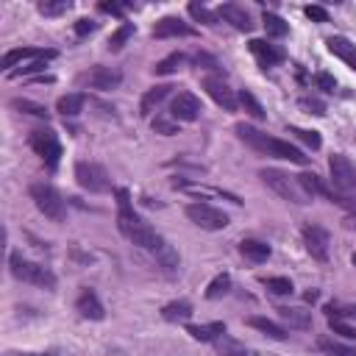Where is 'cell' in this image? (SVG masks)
Wrapping results in <instances>:
<instances>
[{"mask_svg":"<svg viewBox=\"0 0 356 356\" xmlns=\"http://www.w3.org/2000/svg\"><path fill=\"white\" fill-rule=\"evenodd\" d=\"M8 264H11V275L19 278V281H25V284L44 286V289H53V286H56V275H53L44 264L31 261V259H25L22 253H11Z\"/></svg>","mask_w":356,"mask_h":356,"instance_id":"277c9868","label":"cell"},{"mask_svg":"<svg viewBox=\"0 0 356 356\" xmlns=\"http://www.w3.org/2000/svg\"><path fill=\"white\" fill-rule=\"evenodd\" d=\"M217 14L225 19V22H231L236 31H253V19H250V14L242 8V6H236V3H222L220 8H217Z\"/></svg>","mask_w":356,"mask_h":356,"instance_id":"9a60e30c","label":"cell"},{"mask_svg":"<svg viewBox=\"0 0 356 356\" xmlns=\"http://www.w3.org/2000/svg\"><path fill=\"white\" fill-rule=\"evenodd\" d=\"M214 348H217L220 356H250V350H248L239 339H234V337H228V334L217 337V339H214Z\"/></svg>","mask_w":356,"mask_h":356,"instance_id":"484cf974","label":"cell"},{"mask_svg":"<svg viewBox=\"0 0 356 356\" xmlns=\"http://www.w3.org/2000/svg\"><path fill=\"white\" fill-rule=\"evenodd\" d=\"M186 334L197 342H214L217 337L225 334V323H206V325H186Z\"/></svg>","mask_w":356,"mask_h":356,"instance_id":"603a6c76","label":"cell"},{"mask_svg":"<svg viewBox=\"0 0 356 356\" xmlns=\"http://www.w3.org/2000/svg\"><path fill=\"white\" fill-rule=\"evenodd\" d=\"M125 8H131V6H128V3H122V6H120V3H100V11H103V14H114V17H122Z\"/></svg>","mask_w":356,"mask_h":356,"instance_id":"7dc6e473","label":"cell"},{"mask_svg":"<svg viewBox=\"0 0 356 356\" xmlns=\"http://www.w3.org/2000/svg\"><path fill=\"white\" fill-rule=\"evenodd\" d=\"M303 14H306L309 19H314V22H328V11H325L323 6H306Z\"/></svg>","mask_w":356,"mask_h":356,"instance_id":"7bdbcfd3","label":"cell"},{"mask_svg":"<svg viewBox=\"0 0 356 356\" xmlns=\"http://www.w3.org/2000/svg\"><path fill=\"white\" fill-rule=\"evenodd\" d=\"M189 17H192V19H197V22L214 25V14H211L206 6H200V3H189Z\"/></svg>","mask_w":356,"mask_h":356,"instance_id":"f35d334b","label":"cell"},{"mask_svg":"<svg viewBox=\"0 0 356 356\" xmlns=\"http://www.w3.org/2000/svg\"><path fill=\"white\" fill-rule=\"evenodd\" d=\"M189 314H192V303H189V300H172V303H167V306L161 309V317L170 320V323L189 320Z\"/></svg>","mask_w":356,"mask_h":356,"instance_id":"f1b7e54d","label":"cell"},{"mask_svg":"<svg viewBox=\"0 0 356 356\" xmlns=\"http://www.w3.org/2000/svg\"><path fill=\"white\" fill-rule=\"evenodd\" d=\"M131 36H134V22H122V25H120V28L111 33L108 47H111V50H120V47H122V44H125Z\"/></svg>","mask_w":356,"mask_h":356,"instance_id":"e575fe53","label":"cell"},{"mask_svg":"<svg viewBox=\"0 0 356 356\" xmlns=\"http://www.w3.org/2000/svg\"><path fill=\"white\" fill-rule=\"evenodd\" d=\"M186 217L203 231H222L228 225V214L222 209L209 206V203H189L186 206Z\"/></svg>","mask_w":356,"mask_h":356,"instance_id":"ba28073f","label":"cell"},{"mask_svg":"<svg viewBox=\"0 0 356 356\" xmlns=\"http://www.w3.org/2000/svg\"><path fill=\"white\" fill-rule=\"evenodd\" d=\"M153 131H159V134L170 136V134H175V131H178V125H175V122H170V120H164V117H156V120H153Z\"/></svg>","mask_w":356,"mask_h":356,"instance_id":"f6af8a7d","label":"cell"},{"mask_svg":"<svg viewBox=\"0 0 356 356\" xmlns=\"http://www.w3.org/2000/svg\"><path fill=\"white\" fill-rule=\"evenodd\" d=\"M328 317H356V306H339V303H328L325 306Z\"/></svg>","mask_w":356,"mask_h":356,"instance_id":"60d3db41","label":"cell"},{"mask_svg":"<svg viewBox=\"0 0 356 356\" xmlns=\"http://www.w3.org/2000/svg\"><path fill=\"white\" fill-rule=\"evenodd\" d=\"M47 50H36V47H17V50H8L6 56H3V70H8L11 72V67L17 64V61H22V58H39V56H44Z\"/></svg>","mask_w":356,"mask_h":356,"instance_id":"f546056e","label":"cell"},{"mask_svg":"<svg viewBox=\"0 0 356 356\" xmlns=\"http://www.w3.org/2000/svg\"><path fill=\"white\" fill-rule=\"evenodd\" d=\"M248 325L256 328V331H261V334L270 337V339H286V337H289L284 325H278L275 320H267V317H250Z\"/></svg>","mask_w":356,"mask_h":356,"instance_id":"cb8c5ba5","label":"cell"},{"mask_svg":"<svg viewBox=\"0 0 356 356\" xmlns=\"http://www.w3.org/2000/svg\"><path fill=\"white\" fill-rule=\"evenodd\" d=\"M250 53L256 56V61L261 67H275L278 61H284V50L264 42V39H250Z\"/></svg>","mask_w":356,"mask_h":356,"instance_id":"2e32d148","label":"cell"},{"mask_svg":"<svg viewBox=\"0 0 356 356\" xmlns=\"http://www.w3.org/2000/svg\"><path fill=\"white\" fill-rule=\"evenodd\" d=\"M239 253L245 256V259H250V261H267L270 259V245L267 242H261V239H242L239 242Z\"/></svg>","mask_w":356,"mask_h":356,"instance_id":"44dd1931","label":"cell"},{"mask_svg":"<svg viewBox=\"0 0 356 356\" xmlns=\"http://www.w3.org/2000/svg\"><path fill=\"white\" fill-rule=\"evenodd\" d=\"M67 8H70V0H61V3H39V11L47 14V17H56V14L67 11Z\"/></svg>","mask_w":356,"mask_h":356,"instance_id":"b9f144b4","label":"cell"},{"mask_svg":"<svg viewBox=\"0 0 356 356\" xmlns=\"http://www.w3.org/2000/svg\"><path fill=\"white\" fill-rule=\"evenodd\" d=\"M261 25H264L267 36H273V39H281V36L289 33V25H286L278 14H273V11H264V14H261Z\"/></svg>","mask_w":356,"mask_h":356,"instance_id":"83f0119b","label":"cell"},{"mask_svg":"<svg viewBox=\"0 0 356 356\" xmlns=\"http://www.w3.org/2000/svg\"><path fill=\"white\" fill-rule=\"evenodd\" d=\"M81 83H86L92 89H100V92H108V89H117L122 83V75L114 67H92L89 72L81 75Z\"/></svg>","mask_w":356,"mask_h":356,"instance_id":"4fadbf2b","label":"cell"},{"mask_svg":"<svg viewBox=\"0 0 356 356\" xmlns=\"http://www.w3.org/2000/svg\"><path fill=\"white\" fill-rule=\"evenodd\" d=\"M170 89L172 86H167V83H159V86H153V89H147L145 95H142V103H139V111H142V117H150L159 106H161V100L170 95Z\"/></svg>","mask_w":356,"mask_h":356,"instance_id":"d6986e66","label":"cell"},{"mask_svg":"<svg viewBox=\"0 0 356 356\" xmlns=\"http://www.w3.org/2000/svg\"><path fill=\"white\" fill-rule=\"evenodd\" d=\"M317 348L325 353V356H356V348L339 342V339H331V337H320L317 339Z\"/></svg>","mask_w":356,"mask_h":356,"instance_id":"4316f807","label":"cell"},{"mask_svg":"<svg viewBox=\"0 0 356 356\" xmlns=\"http://www.w3.org/2000/svg\"><path fill=\"white\" fill-rule=\"evenodd\" d=\"M236 97H239L242 108H245V111H248V114H250L253 120H264V108H261V103H259V100H256V97H253V95H250L248 89H242V92H239Z\"/></svg>","mask_w":356,"mask_h":356,"instance_id":"d6a6232c","label":"cell"},{"mask_svg":"<svg viewBox=\"0 0 356 356\" xmlns=\"http://www.w3.org/2000/svg\"><path fill=\"white\" fill-rule=\"evenodd\" d=\"M184 61H186V56H184V53H170L167 58H161V61L153 67V72H156V75H172Z\"/></svg>","mask_w":356,"mask_h":356,"instance_id":"1f68e13d","label":"cell"},{"mask_svg":"<svg viewBox=\"0 0 356 356\" xmlns=\"http://www.w3.org/2000/svg\"><path fill=\"white\" fill-rule=\"evenodd\" d=\"M328 325H331L334 334H339V337H345V339H356V328L348 325V323H342L339 317H328Z\"/></svg>","mask_w":356,"mask_h":356,"instance_id":"ab89813d","label":"cell"},{"mask_svg":"<svg viewBox=\"0 0 356 356\" xmlns=\"http://www.w3.org/2000/svg\"><path fill=\"white\" fill-rule=\"evenodd\" d=\"M303 245L306 250L312 253V259L317 261H328V245H331V236L328 231L320 225V222H303Z\"/></svg>","mask_w":356,"mask_h":356,"instance_id":"30bf717a","label":"cell"},{"mask_svg":"<svg viewBox=\"0 0 356 356\" xmlns=\"http://www.w3.org/2000/svg\"><path fill=\"white\" fill-rule=\"evenodd\" d=\"M353 267H356V253H353Z\"/></svg>","mask_w":356,"mask_h":356,"instance_id":"816d5d0a","label":"cell"},{"mask_svg":"<svg viewBox=\"0 0 356 356\" xmlns=\"http://www.w3.org/2000/svg\"><path fill=\"white\" fill-rule=\"evenodd\" d=\"M259 178H261L278 197H284V200H289V203H309V200H312V197L300 189L298 175H289V172L275 170V167H264V170L259 172Z\"/></svg>","mask_w":356,"mask_h":356,"instance_id":"3957f363","label":"cell"},{"mask_svg":"<svg viewBox=\"0 0 356 356\" xmlns=\"http://www.w3.org/2000/svg\"><path fill=\"white\" fill-rule=\"evenodd\" d=\"M11 106H14V108H19V111H25V114H31V117L47 120V108H44L42 103H33V100H25V97H14V100H11Z\"/></svg>","mask_w":356,"mask_h":356,"instance_id":"836d02e7","label":"cell"},{"mask_svg":"<svg viewBox=\"0 0 356 356\" xmlns=\"http://www.w3.org/2000/svg\"><path fill=\"white\" fill-rule=\"evenodd\" d=\"M22 356H61L58 350H50V353H22Z\"/></svg>","mask_w":356,"mask_h":356,"instance_id":"681fc988","label":"cell"},{"mask_svg":"<svg viewBox=\"0 0 356 356\" xmlns=\"http://www.w3.org/2000/svg\"><path fill=\"white\" fill-rule=\"evenodd\" d=\"M200 111H203V106L192 92H178L172 97V103H170V114L178 122H195L200 117Z\"/></svg>","mask_w":356,"mask_h":356,"instance_id":"7c38bea8","label":"cell"},{"mask_svg":"<svg viewBox=\"0 0 356 356\" xmlns=\"http://www.w3.org/2000/svg\"><path fill=\"white\" fill-rule=\"evenodd\" d=\"M95 28H97V22H95V19H86V17L75 22V33H78V36H86V33H92Z\"/></svg>","mask_w":356,"mask_h":356,"instance_id":"c3c4849f","label":"cell"},{"mask_svg":"<svg viewBox=\"0 0 356 356\" xmlns=\"http://www.w3.org/2000/svg\"><path fill=\"white\" fill-rule=\"evenodd\" d=\"M298 184H300V189L309 195V197H334V192L320 181V175H314V172H300L298 175Z\"/></svg>","mask_w":356,"mask_h":356,"instance_id":"ffe728a7","label":"cell"},{"mask_svg":"<svg viewBox=\"0 0 356 356\" xmlns=\"http://www.w3.org/2000/svg\"><path fill=\"white\" fill-rule=\"evenodd\" d=\"M228 289H231V275H228V273H220V275H214V278L209 281L206 298H209V300H217V298H222Z\"/></svg>","mask_w":356,"mask_h":356,"instance_id":"4dcf8cb0","label":"cell"},{"mask_svg":"<svg viewBox=\"0 0 356 356\" xmlns=\"http://www.w3.org/2000/svg\"><path fill=\"white\" fill-rule=\"evenodd\" d=\"M317 86L323 89V92H334L337 89V81H334V75H328V72H317Z\"/></svg>","mask_w":356,"mask_h":356,"instance_id":"bcb514c9","label":"cell"},{"mask_svg":"<svg viewBox=\"0 0 356 356\" xmlns=\"http://www.w3.org/2000/svg\"><path fill=\"white\" fill-rule=\"evenodd\" d=\"M83 103H86V97H83L81 92H70V95H61V97H58L56 111H61L64 117H75V114L83 111Z\"/></svg>","mask_w":356,"mask_h":356,"instance_id":"d4e9b609","label":"cell"},{"mask_svg":"<svg viewBox=\"0 0 356 356\" xmlns=\"http://www.w3.org/2000/svg\"><path fill=\"white\" fill-rule=\"evenodd\" d=\"M289 134H295L300 142H306L312 150H317L323 142H320V134L317 131H306V128H289Z\"/></svg>","mask_w":356,"mask_h":356,"instance_id":"74e56055","label":"cell"},{"mask_svg":"<svg viewBox=\"0 0 356 356\" xmlns=\"http://www.w3.org/2000/svg\"><path fill=\"white\" fill-rule=\"evenodd\" d=\"M75 178H78V184H81L83 189H89V192H95V195L111 189V178H108L106 167H100V164H95V161H78V164H75Z\"/></svg>","mask_w":356,"mask_h":356,"instance_id":"52a82bcc","label":"cell"},{"mask_svg":"<svg viewBox=\"0 0 356 356\" xmlns=\"http://www.w3.org/2000/svg\"><path fill=\"white\" fill-rule=\"evenodd\" d=\"M75 309H78L81 317H86V320H103V317H106L103 303H100V298L95 295V289H83V292L78 295V300H75Z\"/></svg>","mask_w":356,"mask_h":356,"instance_id":"e0dca14e","label":"cell"},{"mask_svg":"<svg viewBox=\"0 0 356 356\" xmlns=\"http://www.w3.org/2000/svg\"><path fill=\"white\" fill-rule=\"evenodd\" d=\"M264 286H267L273 295H292V281H289V278H284V275L264 278Z\"/></svg>","mask_w":356,"mask_h":356,"instance_id":"d590c367","label":"cell"},{"mask_svg":"<svg viewBox=\"0 0 356 356\" xmlns=\"http://www.w3.org/2000/svg\"><path fill=\"white\" fill-rule=\"evenodd\" d=\"M203 89H206L209 97H211L217 106H222L225 111H234L236 103H239V97H236L234 89L228 86V81L220 78V75H206V78H203Z\"/></svg>","mask_w":356,"mask_h":356,"instance_id":"8fae6325","label":"cell"},{"mask_svg":"<svg viewBox=\"0 0 356 356\" xmlns=\"http://www.w3.org/2000/svg\"><path fill=\"white\" fill-rule=\"evenodd\" d=\"M328 172H331V184H334L337 195L356 192V167L345 153H334L328 159Z\"/></svg>","mask_w":356,"mask_h":356,"instance_id":"8992f818","label":"cell"},{"mask_svg":"<svg viewBox=\"0 0 356 356\" xmlns=\"http://www.w3.org/2000/svg\"><path fill=\"white\" fill-rule=\"evenodd\" d=\"M28 192H31V200L36 203V209H39L47 220H56V222L64 220V214H67V209H64V197H61V192H58L53 184L36 181V184H31Z\"/></svg>","mask_w":356,"mask_h":356,"instance_id":"5b68a950","label":"cell"},{"mask_svg":"<svg viewBox=\"0 0 356 356\" xmlns=\"http://www.w3.org/2000/svg\"><path fill=\"white\" fill-rule=\"evenodd\" d=\"M278 314H281V320H284L289 328H298V331L312 328V314H309V312H303V309H289V306H281V309H278Z\"/></svg>","mask_w":356,"mask_h":356,"instance_id":"7402d4cb","label":"cell"},{"mask_svg":"<svg viewBox=\"0 0 356 356\" xmlns=\"http://www.w3.org/2000/svg\"><path fill=\"white\" fill-rule=\"evenodd\" d=\"M234 131H236V136H239L248 147H253V150H259V153H264V156L286 159V161H295V164H306V161H309V156H303V150H298L295 145H289V142H284V139H273V136L261 134V131L253 128V125L239 122Z\"/></svg>","mask_w":356,"mask_h":356,"instance_id":"7a4b0ae2","label":"cell"},{"mask_svg":"<svg viewBox=\"0 0 356 356\" xmlns=\"http://www.w3.org/2000/svg\"><path fill=\"white\" fill-rule=\"evenodd\" d=\"M317 295H320V292H317V289H312V292H306V300L312 303V300H317Z\"/></svg>","mask_w":356,"mask_h":356,"instance_id":"f907efd6","label":"cell"},{"mask_svg":"<svg viewBox=\"0 0 356 356\" xmlns=\"http://www.w3.org/2000/svg\"><path fill=\"white\" fill-rule=\"evenodd\" d=\"M153 36L156 39H170V36H195V28L186 25L184 19L178 17H161L156 25H153Z\"/></svg>","mask_w":356,"mask_h":356,"instance_id":"5bb4252c","label":"cell"},{"mask_svg":"<svg viewBox=\"0 0 356 356\" xmlns=\"http://www.w3.org/2000/svg\"><path fill=\"white\" fill-rule=\"evenodd\" d=\"M31 147L36 150V156H42V161H47V167L53 170L61 159V145H58V136L50 131V128H39L31 134Z\"/></svg>","mask_w":356,"mask_h":356,"instance_id":"9c48e42d","label":"cell"},{"mask_svg":"<svg viewBox=\"0 0 356 356\" xmlns=\"http://www.w3.org/2000/svg\"><path fill=\"white\" fill-rule=\"evenodd\" d=\"M53 56H56V53H53V50H47L44 56H39V58H33V61H31V64H25L22 70H14L11 75H31V72H39V70H44V64H47V61H50Z\"/></svg>","mask_w":356,"mask_h":356,"instance_id":"8d00e7d4","label":"cell"},{"mask_svg":"<svg viewBox=\"0 0 356 356\" xmlns=\"http://www.w3.org/2000/svg\"><path fill=\"white\" fill-rule=\"evenodd\" d=\"M117 197H120V200H117V206H120V211H117V225H120L122 236H125V239H131L134 245L145 248L147 253L159 256V253L167 248V239H164L156 228H150V225H147V222L134 211L128 189H117Z\"/></svg>","mask_w":356,"mask_h":356,"instance_id":"6da1fadb","label":"cell"},{"mask_svg":"<svg viewBox=\"0 0 356 356\" xmlns=\"http://www.w3.org/2000/svg\"><path fill=\"white\" fill-rule=\"evenodd\" d=\"M300 106H303V108H309V114H317V117H323V114H325V106H323L317 97H300Z\"/></svg>","mask_w":356,"mask_h":356,"instance_id":"ee69618b","label":"cell"},{"mask_svg":"<svg viewBox=\"0 0 356 356\" xmlns=\"http://www.w3.org/2000/svg\"><path fill=\"white\" fill-rule=\"evenodd\" d=\"M325 44H328V53H334V56L342 58L350 70H356V44H353L350 39H345V36H331Z\"/></svg>","mask_w":356,"mask_h":356,"instance_id":"ac0fdd59","label":"cell"}]
</instances>
